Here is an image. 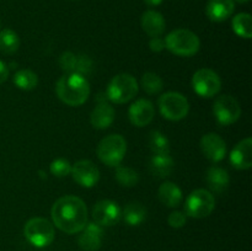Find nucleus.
Segmentation results:
<instances>
[{
  "label": "nucleus",
  "instance_id": "6",
  "mask_svg": "<svg viewBox=\"0 0 252 251\" xmlns=\"http://www.w3.org/2000/svg\"><path fill=\"white\" fill-rule=\"evenodd\" d=\"M24 235L30 244L37 248H44L53 243L56 231L53 224L46 218L36 217L25 224Z\"/></svg>",
  "mask_w": 252,
  "mask_h": 251
},
{
  "label": "nucleus",
  "instance_id": "25",
  "mask_svg": "<svg viewBox=\"0 0 252 251\" xmlns=\"http://www.w3.org/2000/svg\"><path fill=\"white\" fill-rule=\"evenodd\" d=\"M12 81L16 85V88L21 89V90L30 91L33 90L38 84V76L36 73H33L30 69H21V70L16 71L14 74Z\"/></svg>",
  "mask_w": 252,
  "mask_h": 251
},
{
  "label": "nucleus",
  "instance_id": "23",
  "mask_svg": "<svg viewBox=\"0 0 252 251\" xmlns=\"http://www.w3.org/2000/svg\"><path fill=\"white\" fill-rule=\"evenodd\" d=\"M123 220L130 226H137L145 220L147 217V208L139 202H129L125 207L123 212L121 213Z\"/></svg>",
  "mask_w": 252,
  "mask_h": 251
},
{
  "label": "nucleus",
  "instance_id": "3",
  "mask_svg": "<svg viewBox=\"0 0 252 251\" xmlns=\"http://www.w3.org/2000/svg\"><path fill=\"white\" fill-rule=\"evenodd\" d=\"M165 48L179 57L194 56L199 51L201 41L194 32L186 29H177L166 36Z\"/></svg>",
  "mask_w": 252,
  "mask_h": 251
},
{
  "label": "nucleus",
  "instance_id": "37",
  "mask_svg": "<svg viewBox=\"0 0 252 251\" xmlns=\"http://www.w3.org/2000/svg\"><path fill=\"white\" fill-rule=\"evenodd\" d=\"M233 1H236V2H240V4H245V2L250 1V0H233Z\"/></svg>",
  "mask_w": 252,
  "mask_h": 251
},
{
  "label": "nucleus",
  "instance_id": "30",
  "mask_svg": "<svg viewBox=\"0 0 252 251\" xmlns=\"http://www.w3.org/2000/svg\"><path fill=\"white\" fill-rule=\"evenodd\" d=\"M49 170H51V174L56 177H65L71 172V164L66 159L59 157L51 162Z\"/></svg>",
  "mask_w": 252,
  "mask_h": 251
},
{
  "label": "nucleus",
  "instance_id": "32",
  "mask_svg": "<svg viewBox=\"0 0 252 251\" xmlns=\"http://www.w3.org/2000/svg\"><path fill=\"white\" fill-rule=\"evenodd\" d=\"M187 221V216L184 213V212L180 211H174L169 214V218H167V223H169L170 226L175 229L182 228V226L186 224Z\"/></svg>",
  "mask_w": 252,
  "mask_h": 251
},
{
  "label": "nucleus",
  "instance_id": "4",
  "mask_svg": "<svg viewBox=\"0 0 252 251\" xmlns=\"http://www.w3.org/2000/svg\"><path fill=\"white\" fill-rule=\"evenodd\" d=\"M138 81L130 74L122 73L116 75L106 89V97L115 103H126L138 94Z\"/></svg>",
  "mask_w": 252,
  "mask_h": 251
},
{
  "label": "nucleus",
  "instance_id": "27",
  "mask_svg": "<svg viewBox=\"0 0 252 251\" xmlns=\"http://www.w3.org/2000/svg\"><path fill=\"white\" fill-rule=\"evenodd\" d=\"M149 148L157 155L170 154V142L166 135L159 130H152L149 134Z\"/></svg>",
  "mask_w": 252,
  "mask_h": 251
},
{
  "label": "nucleus",
  "instance_id": "8",
  "mask_svg": "<svg viewBox=\"0 0 252 251\" xmlns=\"http://www.w3.org/2000/svg\"><path fill=\"white\" fill-rule=\"evenodd\" d=\"M160 113L169 121L184 120L189 111V100L182 94L169 91L159 98Z\"/></svg>",
  "mask_w": 252,
  "mask_h": 251
},
{
  "label": "nucleus",
  "instance_id": "18",
  "mask_svg": "<svg viewBox=\"0 0 252 251\" xmlns=\"http://www.w3.org/2000/svg\"><path fill=\"white\" fill-rule=\"evenodd\" d=\"M140 25H142V29L144 30L145 33L152 38L161 36L165 31V27H166L164 16L155 10L145 11L140 19Z\"/></svg>",
  "mask_w": 252,
  "mask_h": 251
},
{
  "label": "nucleus",
  "instance_id": "10",
  "mask_svg": "<svg viewBox=\"0 0 252 251\" xmlns=\"http://www.w3.org/2000/svg\"><path fill=\"white\" fill-rule=\"evenodd\" d=\"M213 113L219 125L230 126L240 118L241 107L233 96L221 95L214 101Z\"/></svg>",
  "mask_w": 252,
  "mask_h": 251
},
{
  "label": "nucleus",
  "instance_id": "22",
  "mask_svg": "<svg viewBox=\"0 0 252 251\" xmlns=\"http://www.w3.org/2000/svg\"><path fill=\"white\" fill-rule=\"evenodd\" d=\"M149 169L154 176L160 177V179L167 177L174 170V160L170 157V154H154L149 161Z\"/></svg>",
  "mask_w": 252,
  "mask_h": 251
},
{
  "label": "nucleus",
  "instance_id": "5",
  "mask_svg": "<svg viewBox=\"0 0 252 251\" xmlns=\"http://www.w3.org/2000/svg\"><path fill=\"white\" fill-rule=\"evenodd\" d=\"M127 152V142L121 134H110L97 145L96 154L107 166H120Z\"/></svg>",
  "mask_w": 252,
  "mask_h": 251
},
{
  "label": "nucleus",
  "instance_id": "1",
  "mask_svg": "<svg viewBox=\"0 0 252 251\" xmlns=\"http://www.w3.org/2000/svg\"><path fill=\"white\" fill-rule=\"evenodd\" d=\"M51 216L54 225L66 234L80 233L88 224L85 202L76 196H63L57 199Z\"/></svg>",
  "mask_w": 252,
  "mask_h": 251
},
{
  "label": "nucleus",
  "instance_id": "2",
  "mask_svg": "<svg viewBox=\"0 0 252 251\" xmlns=\"http://www.w3.org/2000/svg\"><path fill=\"white\" fill-rule=\"evenodd\" d=\"M57 96L68 106H80L90 95V85L86 78L78 73H65L56 85Z\"/></svg>",
  "mask_w": 252,
  "mask_h": 251
},
{
  "label": "nucleus",
  "instance_id": "38",
  "mask_svg": "<svg viewBox=\"0 0 252 251\" xmlns=\"http://www.w3.org/2000/svg\"><path fill=\"white\" fill-rule=\"evenodd\" d=\"M0 27H1V22H0Z\"/></svg>",
  "mask_w": 252,
  "mask_h": 251
},
{
  "label": "nucleus",
  "instance_id": "34",
  "mask_svg": "<svg viewBox=\"0 0 252 251\" xmlns=\"http://www.w3.org/2000/svg\"><path fill=\"white\" fill-rule=\"evenodd\" d=\"M149 47L153 52L159 53V52L165 49V41L162 38H160V37H153L149 41Z\"/></svg>",
  "mask_w": 252,
  "mask_h": 251
},
{
  "label": "nucleus",
  "instance_id": "33",
  "mask_svg": "<svg viewBox=\"0 0 252 251\" xmlns=\"http://www.w3.org/2000/svg\"><path fill=\"white\" fill-rule=\"evenodd\" d=\"M91 66H93V62L89 57L86 56H78V61H76V69L75 73L81 74V75L85 76V74H88L91 70Z\"/></svg>",
  "mask_w": 252,
  "mask_h": 251
},
{
  "label": "nucleus",
  "instance_id": "20",
  "mask_svg": "<svg viewBox=\"0 0 252 251\" xmlns=\"http://www.w3.org/2000/svg\"><path fill=\"white\" fill-rule=\"evenodd\" d=\"M206 180L211 191L216 192V193L225 192L229 184H230V176H229L228 171L219 166L209 167L206 175Z\"/></svg>",
  "mask_w": 252,
  "mask_h": 251
},
{
  "label": "nucleus",
  "instance_id": "7",
  "mask_svg": "<svg viewBox=\"0 0 252 251\" xmlns=\"http://www.w3.org/2000/svg\"><path fill=\"white\" fill-rule=\"evenodd\" d=\"M216 199L211 191L204 188L194 189L185 202V214L192 218H206L213 212Z\"/></svg>",
  "mask_w": 252,
  "mask_h": 251
},
{
  "label": "nucleus",
  "instance_id": "14",
  "mask_svg": "<svg viewBox=\"0 0 252 251\" xmlns=\"http://www.w3.org/2000/svg\"><path fill=\"white\" fill-rule=\"evenodd\" d=\"M130 123L135 127H145L153 121L155 115V110L153 103L145 98H139L130 105L129 111Z\"/></svg>",
  "mask_w": 252,
  "mask_h": 251
},
{
  "label": "nucleus",
  "instance_id": "15",
  "mask_svg": "<svg viewBox=\"0 0 252 251\" xmlns=\"http://www.w3.org/2000/svg\"><path fill=\"white\" fill-rule=\"evenodd\" d=\"M103 230L97 223H88L80 231L78 244L84 251H97L102 244Z\"/></svg>",
  "mask_w": 252,
  "mask_h": 251
},
{
  "label": "nucleus",
  "instance_id": "16",
  "mask_svg": "<svg viewBox=\"0 0 252 251\" xmlns=\"http://www.w3.org/2000/svg\"><path fill=\"white\" fill-rule=\"evenodd\" d=\"M230 162L235 169L248 170L252 166V139L245 138L234 147L230 153Z\"/></svg>",
  "mask_w": 252,
  "mask_h": 251
},
{
  "label": "nucleus",
  "instance_id": "21",
  "mask_svg": "<svg viewBox=\"0 0 252 251\" xmlns=\"http://www.w3.org/2000/svg\"><path fill=\"white\" fill-rule=\"evenodd\" d=\"M158 196H159V199L161 201V203H164L167 207H171V208L180 206V203L182 201L181 188L176 184L170 181L164 182L159 187Z\"/></svg>",
  "mask_w": 252,
  "mask_h": 251
},
{
  "label": "nucleus",
  "instance_id": "29",
  "mask_svg": "<svg viewBox=\"0 0 252 251\" xmlns=\"http://www.w3.org/2000/svg\"><path fill=\"white\" fill-rule=\"evenodd\" d=\"M116 180L125 187H133L139 181V175L134 169L128 166H116Z\"/></svg>",
  "mask_w": 252,
  "mask_h": 251
},
{
  "label": "nucleus",
  "instance_id": "35",
  "mask_svg": "<svg viewBox=\"0 0 252 251\" xmlns=\"http://www.w3.org/2000/svg\"><path fill=\"white\" fill-rule=\"evenodd\" d=\"M7 78H9V69L4 62L0 61V85L4 84L7 80Z\"/></svg>",
  "mask_w": 252,
  "mask_h": 251
},
{
  "label": "nucleus",
  "instance_id": "13",
  "mask_svg": "<svg viewBox=\"0 0 252 251\" xmlns=\"http://www.w3.org/2000/svg\"><path fill=\"white\" fill-rule=\"evenodd\" d=\"M201 149L204 157L213 162H219L225 157L226 144L217 133H207L201 139Z\"/></svg>",
  "mask_w": 252,
  "mask_h": 251
},
{
  "label": "nucleus",
  "instance_id": "12",
  "mask_svg": "<svg viewBox=\"0 0 252 251\" xmlns=\"http://www.w3.org/2000/svg\"><path fill=\"white\" fill-rule=\"evenodd\" d=\"M71 175L75 182L80 186L90 188L94 187L100 180V171L97 166L90 160H79L71 165Z\"/></svg>",
  "mask_w": 252,
  "mask_h": 251
},
{
  "label": "nucleus",
  "instance_id": "11",
  "mask_svg": "<svg viewBox=\"0 0 252 251\" xmlns=\"http://www.w3.org/2000/svg\"><path fill=\"white\" fill-rule=\"evenodd\" d=\"M120 206L111 199L98 201L93 208V218L95 223L101 226H111L118 223L121 219Z\"/></svg>",
  "mask_w": 252,
  "mask_h": 251
},
{
  "label": "nucleus",
  "instance_id": "26",
  "mask_svg": "<svg viewBox=\"0 0 252 251\" xmlns=\"http://www.w3.org/2000/svg\"><path fill=\"white\" fill-rule=\"evenodd\" d=\"M20 47V38L11 29L0 30V51L4 54H14Z\"/></svg>",
  "mask_w": 252,
  "mask_h": 251
},
{
  "label": "nucleus",
  "instance_id": "24",
  "mask_svg": "<svg viewBox=\"0 0 252 251\" xmlns=\"http://www.w3.org/2000/svg\"><path fill=\"white\" fill-rule=\"evenodd\" d=\"M231 26H233L234 32L241 38L250 39L252 37V17L248 12L235 15Z\"/></svg>",
  "mask_w": 252,
  "mask_h": 251
},
{
  "label": "nucleus",
  "instance_id": "28",
  "mask_svg": "<svg viewBox=\"0 0 252 251\" xmlns=\"http://www.w3.org/2000/svg\"><path fill=\"white\" fill-rule=\"evenodd\" d=\"M140 86L147 94L155 95V94H159L162 90L164 84H162L161 78L158 74L148 71V73L143 74L142 79H140Z\"/></svg>",
  "mask_w": 252,
  "mask_h": 251
},
{
  "label": "nucleus",
  "instance_id": "36",
  "mask_svg": "<svg viewBox=\"0 0 252 251\" xmlns=\"http://www.w3.org/2000/svg\"><path fill=\"white\" fill-rule=\"evenodd\" d=\"M144 2L149 6H158L162 2V0H144Z\"/></svg>",
  "mask_w": 252,
  "mask_h": 251
},
{
  "label": "nucleus",
  "instance_id": "9",
  "mask_svg": "<svg viewBox=\"0 0 252 251\" xmlns=\"http://www.w3.org/2000/svg\"><path fill=\"white\" fill-rule=\"evenodd\" d=\"M192 88L202 97H213L220 91L221 80L214 70L202 68L192 76Z\"/></svg>",
  "mask_w": 252,
  "mask_h": 251
},
{
  "label": "nucleus",
  "instance_id": "31",
  "mask_svg": "<svg viewBox=\"0 0 252 251\" xmlns=\"http://www.w3.org/2000/svg\"><path fill=\"white\" fill-rule=\"evenodd\" d=\"M76 61H78V56H75L73 52H64L59 57V65L62 70L65 73H75Z\"/></svg>",
  "mask_w": 252,
  "mask_h": 251
},
{
  "label": "nucleus",
  "instance_id": "19",
  "mask_svg": "<svg viewBox=\"0 0 252 251\" xmlns=\"http://www.w3.org/2000/svg\"><path fill=\"white\" fill-rule=\"evenodd\" d=\"M115 108L107 102H100L93 110L90 116L91 125L96 129H106L115 121Z\"/></svg>",
  "mask_w": 252,
  "mask_h": 251
},
{
  "label": "nucleus",
  "instance_id": "17",
  "mask_svg": "<svg viewBox=\"0 0 252 251\" xmlns=\"http://www.w3.org/2000/svg\"><path fill=\"white\" fill-rule=\"evenodd\" d=\"M235 4L233 0H208L206 14L213 22H223L233 15Z\"/></svg>",
  "mask_w": 252,
  "mask_h": 251
}]
</instances>
